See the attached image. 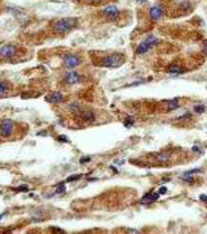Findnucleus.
<instances>
[{
	"label": "nucleus",
	"mask_w": 207,
	"mask_h": 234,
	"mask_svg": "<svg viewBox=\"0 0 207 234\" xmlns=\"http://www.w3.org/2000/svg\"><path fill=\"white\" fill-rule=\"evenodd\" d=\"M78 23V19L75 17H64L59 19L53 24V29L56 33H65L72 30Z\"/></svg>",
	"instance_id": "obj_1"
},
{
	"label": "nucleus",
	"mask_w": 207,
	"mask_h": 234,
	"mask_svg": "<svg viewBox=\"0 0 207 234\" xmlns=\"http://www.w3.org/2000/svg\"><path fill=\"white\" fill-rule=\"evenodd\" d=\"M124 59L121 55H112L107 56L101 60V66L109 67V68H116L123 64Z\"/></svg>",
	"instance_id": "obj_2"
},
{
	"label": "nucleus",
	"mask_w": 207,
	"mask_h": 234,
	"mask_svg": "<svg viewBox=\"0 0 207 234\" xmlns=\"http://www.w3.org/2000/svg\"><path fill=\"white\" fill-rule=\"evenodd\" d=\"M157 43V38L153 37H150L146 38L144 41H142L139 45H138L136 52L138 54H145L147 51H149L153 46H154Z\"/></svg>",
	"instance_id": "obj_3"
},
{
	"label": "nucleus",
	"mask_w": 207,
	"mask_h": 234,
	"mask_svg": "<svg viewBox=\"0 0 207 234\" xmlns=\"http://www.w3.org/2000/svg\"><path fill=\"white\" fill-rule=\"evenodd\" d=\"M12 128H14V122L10 119L4 120L0 125V134L3 137L10 136L12 132Z\"/></svg>",
	"instance_id": "obj_4"
},
{
	"label": "nucleus",
	"mask_w": 207,
	"mask_h": 234,
	"mask_svg": "<svg viewBox=\"0 0 207 234\" xmlns=\"http://www.w3.org/2000/svg\"><path fill=\"white\" fill-rule=\"evenodd\" d=\"M16 53V48L15 46L12 45H5L2 46L0 48V57L3 59H10L12 56H15Z\"/></svg>",
	"instance_id": "obj_5"
},
{
	"label": "nucleus",
	"mask_w": 207,
	"mask_h": 234,
	"mask_svg": "<svg viewBox=\"0 0 207 234\" xmlns=\"http://www.w3.org/2000/svg\"><path fill=\"white\" fill-rule=\"evenodd\" d=\"M63 63L66 67L73 68V67H76V66L79 65V64L81 63V60L78 57H76V56L69 55V56H66V57L64 58Z\"/></svg>",
	"instance_id": "obj_6"
},
{
	"label": "nucleus",
	"mask_w": 207,
	"mask_h": 234,
	"mask_svg": "<svg viewBox=\"0 0 207 234\" xmlns=\"http://www.w3.org/2000/svg\"><path fill=\"white\" fill-rule=\"evenodd\" d=\"M159 198V193H150L147 194L145 196L142 198L141 200V203L142 205H150L155 201H157Z\"/></svg>",
	"instance_id": "obj_7"
},
{
	"label": "nucleus",
	"mask_w": 207,
	"mask_h": 234,
	"mask_svg": "<svg viewBox=\"0 0 207 234\" xmlns=\"http://www.w3.org/2000/svg\"><path fill=\"white\" fill-rule=\"evenodd\" d=\"M65 81L69 85H75L80 81V76L78 75L77 72H74V71L68 72L65 75Z\"/></svg>",
	"instance_id": "obj_8"
},
{
	"label": "nucleus",
	"mask_w": 207,
	"mask_h": 234,
	"mask_svg": "<svg viewBox=\"0 0 207 234\" xmlns=\"http://www.w3.org/2000/svg\"><path fill=\"white\" fill-rule=\"evenodd\" d=\"M104 13H105V15L106 16H109V18H115V17L118 15L119 11L115 6H107L105 8Z\"/></svg>",
	"instance_id": "obj_9"
},
{
	"label": "nucleus",
	"mask_w": 207,
	"mask_h": 234,
	"mask_svg": "<svg viewBox=\"0 0 207 234\" xmlns=\"http://www.w3.org/2000/svg\"><path fill=\"white\" fill-rule=\"evenodd\" d=\"M62 99H63V96L60 92H53L52 94L48 95V96L46 97L47 101L50 102V103H53V104H57V103L62 102Z\"/></svg>",
	"instance_id": "obj_10"
},
{
	"label": "nucleus",
	"mask_w": 207,
	"mask_h": 234,
	"mask_svg": "<svg viewBox=\"0 0 207 234\" xmlns=\"http://www.w3.org/2000/svg\"><path fill=\"white\" fill-rule=\"evenodd\" d=\"M162 11L159 7H152L150 10V16L153 20H157L161 17Z\"/></svg>",
	"instance_id": "obj_11"
},
{
	"label": "nucleus",
	"mask_w": 207,
	"mask_h": 234,
	"mask_svg": "<svg viewBox=\"0 0 207 234\" xmlns=\"http://www.w3.org/2000/svg\"><path fill=\"white\" fill-rule=\"evenodd\" d=\"M80 115H81V118L83 119L84 122H92L94 121V114L93 112H91L90 110H84L80 112Z\"/></svg>",
	"instance_id": "obj_12"
},
{
	"label": "nucleus",
	"mask_w": 207,
	"mask_h": 234,
	"mask_svg": "<svg viewBox=\"0 0 207 234\" xmlns=\"http://www.w3.org/2000/svg\"><path fill=\"white\" fill-rule=\"evenodd\" d=\"M178 107V103L176 99H174V100H171L168 104V110H175Z\"/></svg>",
	"instance_id": "obj_13"
},
{
	"label": "nucleus",
	"mask_w": 207,
	"mask_h": 234,
	"mask_svg": "<svg viewBox=\"0 0 207 234\" xmlns=\"http://www.w3.org/2000/svg\"><path fill=\"white\" fill-rule=\"evenodd\" d=\"M169 71L171 73H172V74H179V73H181V69H180L179 66L175 65V64H172V65L170 66Z\"/></svg>",
	"instance_id": "obj_14"
},
{
	"label": "nucleus",
	"mask_w": 207,
	"mask_h": 234,
	"mask_svg": "<svg viewBox=\"0 0 207 234\" xmlns=\"http://www.w3.org/2000/svg\"><path fill=\"white\" fill-rule=\"evenodd\" d=\"M194 110H195L197 113H198V114L203 113V112L205 111V107L202 106V105H197V106H196L195 107H194Z\"/></svg>",
	"instance_id": "obj_15"
},
{
	"label": "nucleus",
	"mask_w": 207,
	"mask_h": 234,
	"mask_svg": "<svg viewBox=\"0 0 207 234\" xmlns=\"http://www.w3.org/2000/svg\"><path fill=\"white\" fill-rule=\"evenodd\" d=\"M133 123H134L133 119L131 118V117H128V118H127L126 120L124 121V126L126 128H129V127H131V126L133 125Z\"/></svg>",
	"instance_id": "obj_16"
},
{
	"label": "nucleus",
	"mask_w": 207,
	"mask_h": 234,
	"mask_svg": "<svg viewBox=\"0 0 207 234\" xmlns=\"http://www.w3.org/2000/svg\"><path fill=\"white\" fill-rule=\"evenodd\" d=\"M157 159L159 160V161H166V160L169 159V155H167V154H159L157 155Z\"/></svg>",
	"instance_id": "obj_17"
},
{
	"label": "nucleus",
	"mask_w": 207,
	"mask_h": 234,
	"mask_svg": "<svg viewBox=\"0 0 207 234\" xmlns=\"http://www.w3.org/2000/svg\"><path fill=\"white\" fill-rule=\"evenodd\" d=\"M64 192H65V185L62 184V183H60L58 186V188L56 189V193H57V194H62Z\"/></svg>",
	"instance_id": "obj_18"
},
{
	"label": "nucleus",
	"mask_w": 207,
	"mask_h": 234,
	"mask_svg": "<svg viewBox=\"0 0 207 234\" xmlns=\"http://www.w3.org/2000/svg\"><path fill=\"white\" fill-rule=\"evenodd\" d=\"M201 172L200 169H193V170H190V171H187L184 173V176H188V175H191V174H196V173H200Z\"/></svg>",
	"instance_id": "obj_19"
},
{
	"label": "nucleus",
	"mask_w": 207,
	"mask_h": 234,
	"mask_svg": "<svg viewBox=\"0 0 207 234\" xmlns=\"http://www.w3.org/2000/svg\"><path fill=\"white\" fill-rule=\"evenodd\" d=\"M15 191L17 192H25V191H27L28 190V187L26 185H22V186H19V187H17V188H15Z\"/></svg>",
	"instance_id": "obj_20"
},
{
	"label": "nucleus",
	"mask_w": 207,
	"mask_h": 234,
	"mask_svg": "<svg viewBox=\"0 0 207 234\" xmlns=\"http://www.w3.org/2000/svg\"><path fill=\"white\" fill-rule=\"evenodd\" d=\"M81 177V175H74V176H71V177H69L68 179H67V181H74V180H79Z\"/></svg>",
	"instance_id": "obj_21"
},
{
	"label": "nucleus",
	"mask_w": 207,
	"mask_h": 234,
	"mask_svg": "<svg viewBox=\"0 0 207 234\" xmlns=\"http://www.w3.org/2000/svg\"><path fill=\"white\" fill-rule=\"evenodd\" d=\"M7 91V88H6V85L2 84V83H0V95H2L4 94Z\"/></svg>",
	"instance_id": "obj_22"
},
{
	"label": "nucleus",
	"mask_w": 207,
	"mask_h": 234,
	"mask_svg": "<svg viewBox=\"0 0 207 234\" xmlns=\"http://www.w3.org/2000/svg\"><path fill=\"white\" fill-rule=\"evenodd\" d=\"M58 140L60 141V142H67V141H68L67 137H66L65 135H59V136L58 137Z\"/></svg>",
	"instance_id": "obj_23"
},
{
	"label": "nucleus",
	"mask_w": 207,
	"mask_h": 234,
	"mask_svg": "<svg viewBox=\"0 0 207 234\" xmlns=\"http://www.w3.org/2000/svg\"><path fill=\"white\" fill-rule=\"evenodd\" d=\"M88 161H90V157H81V160H80V162H81V163H85V162H88Z\"/></svg>",
	"instance_id": "obj_24"
},
{
	"label": "nucleus",
	"mask_w": 207,
	"mask_h": 234,
	"mask_svg": "<svg viewBox=\"0 0 207 234\" xmlns=\"http://www.w3.org/2000/svg\"><path fill=\"white\" fill-rule=\"evenodd\" d=\"M166 192H167V187H165V186H163V187L159 189V194L164 195V194H166Z\"/></svg>",
	"instance_id": "obj_25"
},
{
	"label": "nucleus",
	"mask_w": 207,
	"mask_h": 234,
	"mask_svg": "<svg viewBox=\"0 0 207 234\" xmlns=\"http://www.w3.org/2000/svg\"><path fill=\"white\" fill-rule=\"evenodd\" d=\"M200 200L202 201V202H207V196H206V195H204V194L200 195Z\"/></svg>",
	"instance_id": "obj_26"
},
{
	"label": "nucleus",
	"mask_w": 207,
	"mask_h": 234,
	"mask_svg": "<svg viewBox=\"0 0 207 234\" xmlns=\"http://www.w3.org/2000/svg\"><path fill=\"white\" fill-rule=\"evenodd\" d=\"M203 52H204V54L207 55V41L205 42V44H204V47H203Z\"/></svg>",
	"instance_id": "obj_27"
},
{
	"label": "nucleus",
	"mask_w": 207,
	"mask_h": 234,
	"mask_svg": "<svg viewBox=\"0 0 207 234\" xmlns=\"http://www.w3.org/2000/svg\"><path fill=\"white\" fill-rule=\"evenodd\" d=\"M128 232H132V233H138L139 231H137L136 229H128Z\"/></svg>",
	"instance_id": "obj_28"
},
{
	"label": "nucleus",
	"mask_w": 207,
	"mask_h": 234,
	"mask_svg": "<svg viewBox=\"0 0 207 234\" xmlns=\"http://www.w3.org/2000/svg\"><path fill=\"white\" fill-rule=\"evenodd\" d=\"M5 215H6V212H3V213H1V214H0V220H1V219H2V218H3V217H4V216H5Z\"/></svg>",
	"instance_id": "obj_29"
},
{
	"label": "nucleus",
	"mask_w": 207,
	"mask_h": 234,
	"mask_svg": "<svg viewBox=\"0 0 207 234\" xmlns=\"http://www.w3.org/2000/svg\"><path fill=\"white\" fill-rule=\"evenodd\" d=\"M193 151H196V152H198V148H197V147H193Z\"/></svg>",
	"instance_id": "obj_30"
}]
</instances>
